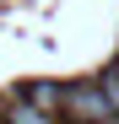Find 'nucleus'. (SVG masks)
Masks as SVG:
<instances>
[{
	"instance_id": "2",
	"label": "nucleus",
	"mask_w": 119,
	"mask_h": 124,
	"mask_svg": "<svg viewBox=\"0 0 119 124\" xmlns=\"http://www.w3.org/2000/svg\"><path fill=\"white\" fill-rule=\"evenodd\" d=\"M22 97L33 102V108H38V113H49V119H54L60 108H65V86H60V81H33V86H27Z\"/></svg>"
},
{
	"instance_id": "3",
	"label": "nucleus",
	"mask_w": 119,
	"mask_h": 124,
	"mask_svg": "<svg viewBox=\"0 0 119 124\" xmlns=\"http://www.w3.org/2000/svg\"><path fill=\"white\" fill-rule=\"evenodd\" d=\"M0 124H54V119H49V113H38L27 97H11L6 108H0Z\"/></svg>"
},
{
	"instance_id": "1",
	"label": "nucleus",
	"mask_w": 119,
	"mask_h": 124,
	"mask_svg": "<svg viewBox=\"0 0 119 124\" xmlns=\"http://www.w3.org/2000/svg\"><path fill=\"white\" fill-rule=\"evenodd\" d=\"M60 113H70V124H114L119 113L108 108V97L97 81H76V86H65V108Z\"/></svg>"
}]
</instances>
